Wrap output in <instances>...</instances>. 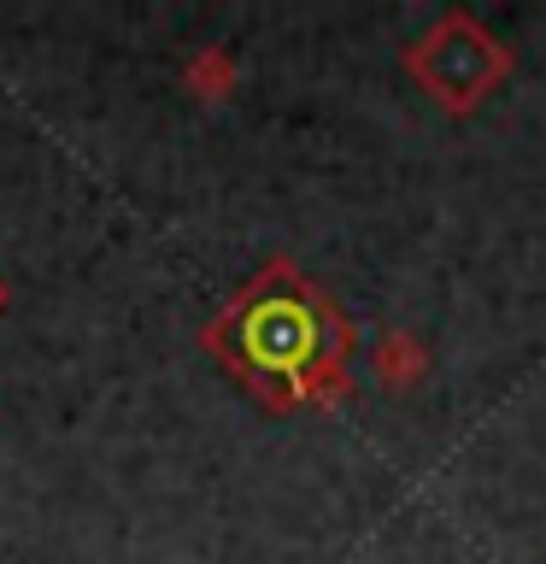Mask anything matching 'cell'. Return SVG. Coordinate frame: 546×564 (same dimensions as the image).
Masks as SVG:
<instances>
[{
    "label": "cell",
    "mask_w": 546,
    "mask_h": 564,
    "mask_svg": "<svg viewBox=\"0 0 546 564\" xmlns=\"http://www.w3.org/2000/svg\"><path fill=\"white\" fill-rule=\"evenodd\" d=\"M12 306V289H7V276H0V312H7Z\"/></svg>",
    "instance_id": "obj_5"
},
{
    "label": "cell",
    "mask_w": 546,
    "mask_h": 564,
    "mask_svg": "<svg viewBox=\"0 0 546 564\" xmlns=\"http://www.w3.org/2000/svg\"><path fill=\"white\" fill-rule=\"evenodd\" d=\"M429 347H423V335L412 329H387L376 341V377L394 388V394H405V388H417L423 377H429Z\"/></svg>",
    "instance_id": "obj_3"
},
{
    "label": "cell",
    "mask_w": 546,
    "mask_h": 564,
    "mask_svg": "<svg viewBox=\"0 0 546 564\" xmlns=\"http://www.w3.org/2000/svg\"><path fill=\"white\" fill-rule=\"evenodd\" d=\"M511 70H517L511 47L493 42L488 24L470 12H440L435 24L405 47V77L423 83V95L452 118H470Z\"/></svg>",
    "instance_id": "obj_2"
},
{
    "label": "cell",
    "mask_w": 546,
    "mask_h": 564,
    "mask_svg": "<svg viewBox=\"0 0 546 564\" xmlns=\"http://www.w3.org/2000/svg\"><path fill=\"white\" fill-rule=\"evenodd\" d=\"M176 83H183V95H194L200 106H218V100H229V95H236V83H241V65L229 59L223 47H200V53H194V59L183 65V77H176Z\"/></svg>",
    "instance_id": "obj_4"
},
{
    "label": "cell",
    "mask_w": 546,
    "mask_h": 564,
    "mask_svg": "<svg viewBox=\"0 0 546 564\" xmlns=\"http://www.w3.org/2000/svg\"><path fill=\"white\" fill-rule=\"evenodd\" d=\"M236 324V352H223L247 382L264 394V382H282V405H335L347 400V317L312 289L306 276H294V264H271L253 289H247L218 329Z\"/></svg>",
    "instance_id": "obj_1"
}]
</instances>
